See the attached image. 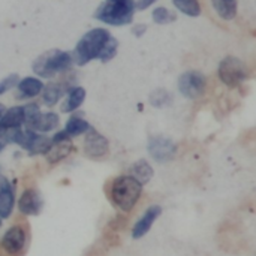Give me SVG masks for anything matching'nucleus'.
<instances>
[{
	"instance_id": "nucleus-21",
	"label": "nucleus",
	"mask_w": 256,
	"mask_h": 256,
	"mask_svg": "<svg viewBox=\"0 0 256 256\" xmlns=\"http://www.w3.org/2000/svg\"><path fill=\"white\" fill-rule=\"evenodd\" d=\"M92 126L88 124L87 120H84L81 116H72L68 123H66V128H64V132L70 138H75V136H81L84 135Z\"/></svg>"
},
{
	"instance_id": "nucleus-20",
	"label": "nucleus",
	"mask_w": 256,
	"mask_h": 256,
	"mask_svg": "<svg viewBox=\"0 0 256 256\" xmlns=\"http://www.w3.org/2000/svg\"><path fill=\"white\" fill-rule=\"evenodd\" d=\"M212 4L216 14L225 21H232L237 16L238 0H212Z\"/></svg>"
},
{
	"instance_id": "nucleus-24",
	"label": "nucleus",
	"mask_w": 256,
	"mask_h": 256,
	"mask_svg": "<svg viewBox=\"0 0 256 256\" xmlns=\"http://www.w3.org/2000/svg\"><path fill=\"white\" fill-rule=\"evenodd\" d=\"M40 108L38 104H27L24 105V126L27 130H30V128L33 126V123L36 122V118L40 114Z\"/></svg>"
},
{
	"instance_id": "nucleus-29",
	"label": "nucleus",
	"mask_w": 256,
	"mask_h": 256,
	"mask_svg": "<svg viewBox=\"0 0 256 256\" xmlns=\"http://www.w3.org/2000/svg\"><path fill=\"white\" fill-rule=\"evenodd\" d=\"M3 112H4V106L0 104V118H2V116H3ZM0 132H2V129H0Z\"/></svg>"
},
{
	"instance_id": "nucleus-27",
	"label": "nucleus",
	"mask_w": 256,
	"mask_h": 256,
	"mask_svg": "<svg viewBox=\"0 0 256 256\" xmlns=\"http://www.w3.org/2000/svg\"><path fill=\"white\" fill-rule=\"evenodd\" d=\"M158 0H134L135 3V10H146L148 9L152 4H154Z\"/></svg>"
},
{
	"instance_id": "nucleus-8",
	"label": "nucleus",
	"mask_w": 256,
	"mask_h": 256,
	"mask_svg": "<svg viewBox=\"0 0 256 256\" xmlns=\"http://www.w3.org/2000/svg\"><path fill=\"white\" fill-rule=\"evenodd\" d=\"M72 150H74L72 138L68 136L64 130H60V132H56L54 136L51 138V146L44 156L50 164L56 165L62 162L63 159H66L72 153Z\"/></svg>"
},
{
	"instance_id": "nucleus-11",
	"label": "nucleus",
	"mask_w": 256,
	"mask_h": 256,
	"mask_svg": "<svg viewBox=\"0 0 256 256\" xmlns=\"http://www.w3.org/2000/svg\"><path fill=\"white\" fill-rule=\"evenodd\" d=\"M18 210L24 216H38L42 210V198L36 189H26L18 200Z\"/></svg>"
},
{
	"instance_id": "nucleus-1",
	"label": "nucleus",
	"mask_w": 256,
	"mask_h": 256,
	"mask_svg": "<svg viewBox=\"0 0 256 256\" xmlns=\"http://www.w3.org/2000/svg\"><path fill=\"white\" fill-rule=\"evenodd\" d=\"M118 40L106 28L88 30L75 45L72 51V60L76 66H86L93 60L106 63L117 56Z\"/></svg>"
},
{
	"instance_id": "nucleus-7",
	"label": "nucleus",
	"mask_w": 256,
	"mask_h": 256,
	"mask_svg": "<svg viewBox=\"0 0 256 256\" xmlns=\"http://www.w3.org/2000/svg\"><path fill=\"white\" fill-rule=\"evenodd\" d=\"M84 138V153L92 160H100L110 154V141L96 129L90 128Z\"/></svg>"
},
{
	"instance_id": "nucleus-30",
	"label": "nucleus",
	"mask_w": 256,
	"mask_h": 256,
	"mask_svg": "<svg viewBox=\"0 0 256 256\" xmlns=\"http://www.w3.org/2000/svg\"><path fill=\"white\" fill-rule=\"evenodd\" d=\"M110 2H122V0H110Z\"/></svg>"
},
{
	"instance_id": "nucleus-26",
	"label": "nucleus",
	"mask_w": 256,
	"mask_h": 256,
	"mask_svg": "<svg viewBox=\"0 0 256 256\" xmlns=\"http://www.w3.org/2000/svg\"><path fill=\"white\" fill-rule=\"evenodd\" d=\"M18 81H20L18 74H10V75L4 76L3 80H0V94H3V93L9 92L10 88L16 87Z\"/></svg>"
},
{
	"instance_id": "nucleus-16",
	"label": "nucleus",
	"mask_w": 256,
	"mask_h": 256,
	"mask_svg": "<svg viewBox=\"0 0 256 256\" xmlns=\"http://www.w3.org/2000/svg\"><path fill=\"white\" fill-rule=\"evenodd\" d=\"M84 100H86V90L80 86H74L66 92V98H64L60 110H62V112H66V114L74 112L82 105Z\"/></svg>"
},
{
	"instance_id": "nucleus-28",
	"label": "nucleus",
	"mask_w": 256,
	"mask_h": 256,
	"mask_svg": "<svg viewBox=\"0 0 256 256\" xmlns=\"http://www.w3.org/2000/svg\"><path fill=\"white\" fill-rule=\"evenodd\" d=\"M147 24H142V22H140V24H136V26H134V28H132V33L136 36V38H141L146 32H147Z\"/></svg>"
},
{
	"instance_id": "nucleus-31",
	"label": "nucleus",
	"mask_w": 256,
	"mask_h": 256,
	"mask_svg": "<svg viewBox=\"0 0 256 256\" xmlns=\"http://www.w3.org/2000/svg\"><path fill=\"white\" fill-rule=\"evenodd\" d=\"M0 226H2V218H0Z\"/></svg>"
},
{
	"instance_id": "nucleus-15",
	"label": "nucleus",
	"mask_w": 256,
	"mask_h": 256,
	"mask_svg": "<svg viewBox=\"0 0 256 256\" xmlns=\"http://www.w3.org/2000/svg\"><path fill=\"white\" fill-rule=\"evenodd\" d=\"M69 90V87L63 82H50L46 86H44L42 88V102L52 108L54 105L58 104V100L66 94V92Z\"/></svg>"
},
{
	"instance_id": "nucleus-18",
	"label": "nucleus",
	"mask_w": 256,
	"mask_h": 256,
	"mask_svg": "<svg viewBox=\"0 0 256 256\" xmlns=\"http://www.w3.org/2000/svg\"><path fill=\"white\" fill-rule=\"evenodd\" d=\"M60 124V118L56 112L48 111V112H40L39 117L36 118V122L33 123V126L30 128V130L36 132V134H46V132H52L58 128Z\"/></svg>"
},
{
	"instance_id": "nucleus-4",
	"label": "nucleus",
	"mask_w": 256,
	"mask_h": 256,
	"mask_svg": "<svg viewBox=\"0 0 256 256\" xmlns=\"http://www.w3.org/2000/svg\"><path fill=\"white\" fill-rule=\"evenodd\" d=\"M134 0L110 2L105 0L94 12V18L110 26H126L134 21Z\"/></svg>"
},
{
	"instance_id": "nucleus-14",
	"label": "nucleus",
	"mask_w": 256,
	"mask_h": 256,
	"mask_svg": "<svg viewBox=\"0 0 256 256\" xmlns=\"http://www.w3.org/2000/svg\"><path fill=\"white\" fill-rule=\"evenodd\" d=\"M44 82L34 76H26L16 84V99H30L40 94Z\"/></svg>"
},
{
	"instance_id": "nucleus-10",
	"label": "nucleus",
	"mask_w": 256,
	"mask_h": 256,
	"mask_svg": "<svg viewBox=\"0 0 256 256\" xmlns=\"http://www.w3.org/2000/svg\"><path fill=\"white\" fill-rule=\"evenodd\" d=\"M26 242H27V234H26L24 228L20 225H14L4 232L0 243H2V248L8 254L16 255L26 248Z\"/></svg>"
},
{
	"instance_id": "nucleus-9",
	"label": "nucleus",
	"mask_w": 256,
	"mask_h": 256,
	"mask_svg": "<svg viewBox=\"0 0 256 256\" xmlns=\"http://www.w3.org/2000/svg\"><path fill=\"white\" fill-rule=\"evenodd\" d=\"M148 154L158 162H168L177 153V146L166 136H152L147 146Z\"/></svg>"
},
{
	"instance_id": "nucleus-17",
	"label": "nucleus",
	"mask_w": 256,
	"mask_h": 256,
	"mask_svg": "<svg viewBox=\"0 0 256 256\" xmlns=\"http://www.w3.org/2000/svg\"><path fill=\"white\" fill-rule=\"evenodd\" d=\"M22 124H24V106H12L9 110H4L0 118V129L3 130L18 129Z\"/></svg>"
},
{
	"instance_id": "nucleus-3",
	"label": "nucleus",
	"mask_w": 256,
	"mask_h": 256,
	"mask_svg": "<svg viewBox=\"0 0 256 256\" xmlns=\"http://www.w3.org/2000/svg\"><path fill=\"white\" fill-rule=\"evenodd\" d=\"M72 64H74V60H72L70 52L54 48L36 57L32 64V69L38 76L51 80L57 76L58 74H66L68 70H70Z\"/></svg>"
},
{
	"instance_id": "nucleus-23",
	"label": "nucleus",
	"mask_w": 256,
	"mask_h": 256,
	"mask_svg": "<svg viewBox=\"0 0 256 256\" xmlns=\"http://www.w3.org/2000/svg\"><path fill=\"white\" fill-rule=\"evenodd\" d=\"M152 18L156 24H170L177 20V14L165 6H159L152 12Z\"/></svg>"
},
{
	"instance_id": "nucleus-25",
	"label": "nucleus",
	"mask_w": 256,
	"mask_h": 256,
	"mask_svg": "<svg viewBox=\"0 0 256 256\" xmlns=\"http://www.w3.org/2000/svg\"><path fill=\"white\" fill-rule=\"evenodd\" d=\"M171 102V94L165 88H158L150 94V104L156 108H162Z\"/></svg>"
},
{
	"instance_id": "nucleus-19",
	"label": "nucleus",
	"mask_w": 256,
	"mask_h": 256,
	"mask_svg": "<svg viewBox=\"0 0 256 256\" xmlns=\"http://www.w3.org/2000/svg\"><path fill=\"white\" fill-rule=\"evenodd\" d=\"M128 176L134 177L141 186H144V184H147L153 178L154 170L152 168V165L146 159H140V160H136L135 164L130 165Z\"/></svg>"
},
{
	"instance_id": "nucleus-6",
	"label": "nucleus",
	"mask_w": 256,
	"mask_h": 256,
	"mask_svg": "<svg viewBox=\"0 0 256 256\" xmlns=\"http://www.w3.org/2000/svg\"><path fill=\"white\" fill-rule=\"evenodd\" d=\"M207 76L200 70H188L178 78V90L180 93L192 100L201 99L207 90Z\"/></svg>"
},
{
	"instance_id": "nucleus-5",
	"label": "nucleus",
	"mask_w": 256,
	"mask_h": 256,
	"mask_svg": "<svg viewBox=\"0 0 256 256\" xmlns=\"http://www.w3.org/2000/svg\"><path fill=\"white\" fill-rule=\"evenodd\" d=\"M218 75H219V80L226 87L236 88L250 76V70L242 58L234 57V56H228L219 63Z\"/></svg>"
},
{
	"instance_id": "nucleus-22",
	"label": "nucleus",
	"mask_w": 256,
	"mask_h": 256,
	"mask_svg": "<svg viewBox=\"0 0 256 256\" xmlns=\"http://www.w3.org/2000/svg\"><path fill=\"white\" fill-rule=\"evenodd\" d=\"M172 4L188 16H200L201 4L200 0H172Z\"/></svg>"
},
{
	"instance_id": "nucleus-2",
	"label": "nucleus",
	"mask_w": 256,
	"mask_h": 256,
	"mask_svg": "<svg viewBox=\"0 0 256 256\" xmlns=\"http://www.w3.org/2000/svg\"><path fill=\"white\" fill-rule=\"evenodd\" d=\"M142 195V186L130 176H118L111 180L108 196L111 202L123 213L132 212Z\"/></svg>"
},
{
	"instance_id": "nucleus-12",
	"label": "nucleus",
	"mask_w": 256,
	"mask_h": 256,
	"mask_svg": "<svg viewBox=\"0 0 256 256\" xmlns=\"http://www.w3.org/2000/svg\"><path fill=\"white\" fill-rule=\"evenodd\" d=\"M160 214H162V208H160L159 206H152V207H148V208L144 212V214L141 216V219L134 225V228H132V237H134L135 240L142 238V237L152 230L153 224L158 220V218H159Z\"/></svg>"
},
{
	"instance_id": "nucleus-13",
	"label": "nucleus",
	"mask_w": 256,
	"mask_h": 256,
	"mask_svg": "<svg viewBox=\"0 0 256 256\" xmlns=\"http://www.w3.org/2000/svg\"><path fill=\"white\" fill-rule=\"evenodd\" d=\"M15 207V192L14 186L8 178H0V218H10Z\"/></svg>"
}]
</instances>
